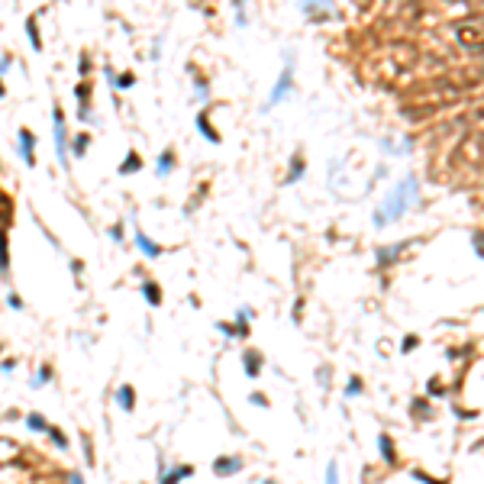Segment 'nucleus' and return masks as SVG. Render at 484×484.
I'll list each match as a JSON object with an SVG mask.
<instances>
[{
    "mask_svg": "<svg viewBox=\"0 0 484 484\" xmlns=\"http://www.w3.org/2000/svg\"><path fill=\"white\" fill-rule=\"evenodd\" d=\"M410 200H413V181H404V184L394 191V197L387 200V207H384V210H391V213H387V220H394V216L404 213ZM387 220H384V223H387Z\"/></svg>",
    "mask_w": 484,
    "mask_h": 484,
    "instance_id": "nucleus-1",
    "label": "nucleus"
},
{
    "mask_svg": "<svg viewBox=\"0 0 484 484\" xmlns=\"http://www.w3.org/2000/svg\"><path fill=\"white\" fill-rule=\"evenodd\" d=\"M168 165H171V152H165V155H161V161H158V171H161V175L168 171Z\"/></svg>",
    "mask_w": 484,
    "mask_h": 484,
    "instance_id": "nucleus-11",
    "label": "nucleus"
},
{
    "mask_svg": "<svg viewBox=\"0 0 484 484\" xmlns=\"http://www.w3.org/2000/svg\"><path fill=\"white\" fill-rule=\"evenodd\" d=\"M349 394H361V381H358V378H352V381H349Z\"/></svg>",
    "mask_w": 484,
    "mask_h": 484,
    "instance_id": "nucleus-13",
    "label": "nucleus"
},
{
    "mask_svg": "<svg viewBox=\"0 0 484 484\" xmlns=\"http://www.w3.org/2000/svg\"><path fill=\"white\" fill-rule=\"evenodd\" d=\"M29 426H32V430H46V423L39 420V416H29Z\"/></svg>",
    "mask_w": 484,
    "mask_h": 484,
    "instance_id": "nucleus-14",
    "label": "nucleus"
},
{
    "mask_svg": "<svg viewBox=\"0 0 484 484\" xmlns=\"http://www.w3.org/2000/svg\"><path fill=\"white\" fill-rule=\"evenodd\" d=\"M381 452H384L387 461H394V446H391V439L387 436H381Z\"/></svg>",
    "mask_w": 484,
    "mask_h": 484,
    "instance_id": "nucleus-7",
    "label": "nucleus"
},
{
    "mask_svg": "<svg viewBox=\"0 0 484 484\" xmlns=\"http://www.w3.org/2000/svg\"><path fill=\"white\" fill-rule=\"evenodd\" d=\"M13 455H16V446L10 442V439H0V461L7 465V461L13 459Z\"/></svg>",
    "mask_w": 484,
    "mask_h": 484,
    "instance_id": "nucleus-5",
    "label": "nucleus"
},
{
    "mask_svg": "<svg viewBox=\"0 0 484 484\" xmlns=\"http://www.w3.org/2000/svg\"><path fill=\"white\" fill-rule=\"evenodd\" d=\"M0 271H7V236L0 232Z\"/></svg>",
    "mask_w": 484,
    "mask_h": 484,
    "instance_id": "nucleus-6",
    "label": "nucleus"
},
{
    "mask_svg": "<svg viewBox=\"0 0 484 484\" xmlns=\"http://www.w3.org/2000/svg\"><path fill=\"white\" fill-rule=\"evenodd\" d=\"M120 404H123L126 410L132 407V387H123V391H120Z\"/></svg>",
    "mask_w": 484,
    "mask_h": 484,
    "instance_id": "nucleus-8",
    "label": "nucleus"
},
{
    "mask_svg": "<svg viewBox=\"0 0 484 484\" xmlns=\"http://www.w3.org/2000/svg\"><path fill=\"white\" fill-rule=\"evenodd\" d=\"M20 142H23V158L32 165V136H29V129H20Z\"/></svg>",
    "mask_w": 484,
    "mask_h": 484,
    "instance_id": "nucleus-4",
    "label": "nucleus"
},
{
    "mask_svg": "<svg viewBox=\"0 0 484 484\" xmlns=\"http://www.w3.org/2000/svg\"><path fill=\"white\" fill-rule=\"evenodd\" d=\"M265 484H275V481H265Z\"/></svg>",
    "mask_w": 484,
    "mask_h": 484,
    "instance_id": "nucleus-15",
    "label": "nucleus"
},
{
    "mask_svg": "<svg viewBox=\"0 0 484 484\" xmlns=\"http://www.w3.org/2000/svg\"><path fill=\"white\" fill-rule=\"evenodd\" d=\"M326 484H339V471H336V465H330V468H326Z\"/></svg>",
    "mask_w": 484,
    "mask_h": 484,
    "instance_id": "nucleus-10",
    "label": "nucleus"
},
{
    "mask_svg": "<svg viewBox=\"0 0 484 484\" xmlns=\"http://www.w3.org/2000/svg\"><path fill=\"white\" fill-rule=\"evenodd\" d=\"M55 142H58V155L65 161V126H62V113L55 110Z\"/></svg>",
    "mask_w": 484,
    "mask_h": 484,
    "instance_id": "nucleus-2",
    "label": "nucleus"
},
{
    "mask_svg": "<svg viewBox=\"0 0 484 484\" xmlns=\"http://www.w3.org/2000/svg\"><path fill=\"white\" fill-rule=\"evenodd\" d=\"M239 465H242L239 459H220L216 461V475H232V471H239Z\"/></svg>",
    "mask_w": 484,
    "mask_h": 484,
    "instance_id": "nucleus-3",
    "label": "nucleus"
},
{
    "mask_svg": "<svg viewBox=\"0 0 484 484\" xmlns=\"http://www.w3.org/2000/svg\"><path fill=\"white\" fill-rule=\"evenodd\" d=\"M146 297L152 300V304H158V291H155V284H146Z\"/></svg>",
    "mask_w": 484,
    "mask_h": 484,
    "instance_id": "nucleus-12",
    "label": "nucleus"
},
{
    "mask_svg": "<svg viewBox=\"0 0 484 484\" xmlns=\"http://www.w3.org/2000/svg\"><path fill=\"white\" fill-rule=\"evenodd\" d=\"M246 361H249V365H246V368H249V375H258V355H252V352H249V355H246Z\"/></svg>",
    "mask_w": 484,
    "mask_h": 484,
    "instance_id": "nucleus-9",
    "label": "nucleus"
}]
</instances>
